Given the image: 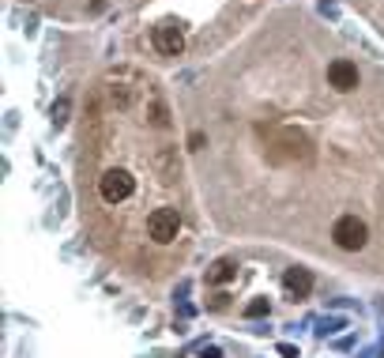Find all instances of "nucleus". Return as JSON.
Instances as JSON below:
<instances>
[{
  "label": "nucleus",
  "instance_id": "obj_7",
  "mask_svg": "<svg viewBox=\"0 0 384 358\" xmlns=\"http://www.w3.org/2000/svg\"><path fill=\"white\" fill-rule=\"evenodd\" d=\"M233 275H238V268H233V260H215V268L208 272L211 283H230Z\"/></svg>",
  "mask_w": 384,
  "mask_h": 358
},
{
  "label": "nucleus",
  "instance_id": "obj_3",
  "mask_svg": "<svg viewBox=\"0 0 384 358\" xmlns=\"http://www.w3.org/2000/svg\"><path fill=\"white\" fill-rule=\"evenodd\" d=\"M365 238H369V231H365V223H362L358 215H339V219H335V226H332V242L339 245V249L358 253L362 245H365Z\"/></svg>",
  "mask_w": 384,
  "mask_h": 358
},
{
  "label": "nucleus",
  "instance_id": "obj_5",
  "mask_svg": "<svg viewBox=\"0 0 384 358\" xmlns=\"http://www.w3.org/2000/svg\"><path fill=\"white\" fill-rule=\"evenodd\" d=\"M328 84H332L335 91H354V87H358V64L346 61V57L332 61V64H328Z\"/></svg>",
  "mask_w": 384,
  "mask_h": 358
},
{
  "label": "nucleus",
  "instance_id": "obj_12",
  "mask_svg": "<svg viewBox=\"0 0 384 358\" xmlns=\"http://www.w3.org/2000/svg\"><path fill=\"white\" fill-rule=\"evenodd\" d=\"M64 114H68V102H57V106H53V117H57V121H64Z\"/></svg>",
  "mask_w": 384,
  "mask_h": 358
},
{
  "label": "nucleus",
  "instance_id": "obj_8",
  "mask_svg": "<svg viewBox=\"0 0 384 358\" xmlns=\"http://www.w3.org/2000/svg\"><path fill=\"white\" fill-rule=\"evenodd\" d=\"M268 309H271V302H268V298H252L249 306H245V317H249V320H256V317H268Z\"/></svg>",
  "mask_w": 384,
  "mask_h": 358
},
{
  "label": "nucleus",
  "instance_id": "obj_2",
  "mask_svg": "<svg viewBox=\"0 0 384 358\" xmlns=\"http://www.w3.org/2000/svg\"><path fill=\"white\" fill-rule=\"evenodd\" d=\"M132 192H136V181L128 170H106L98 178V196L106 204H125V200H132Z\"/></svg>",
  "mask_w": 384,
  "mask_h": 358
},
{
  "label": "nucleus",
  "instance_id": "obj_4",
  "mask_svg": "<svg viewBox=\"0 0 384 358\" xmlns=\"http://www.w3.org/2000/svg\"><path fill=\"white\" fill-rule=\"evenodd\" d=\"M151 42H155V49H158V53H166V57H177V53L185 49V34H181V26H177V23H162V26H155Z\"/></svg>",
  "mask_w": 384,
  "mask_h": 358
},
{
  "label": "nucleus",
  "instance_id": "obj_9",
  "mask_svg": "<svg viewBox=\"0 0 384 358\" xmlns=\"http://www.w3.org/2000/svg\"><path fill=\"white\" fill-rule=\"evenodd\" d=\"M189 148H192V151L203 148V132H192V136H189Z\"/></svg>",
  "mask_w": 384,
  "mask_h": 358
},
{
  "label": "nucleus",
  "instance_id": "obj_6",
  "mask_svg": "<svg viewBox=\"0 0 384 358\" xmlns=\"http://www.w3.org/2000/svg\"><path fill=\"white\" fill-rule=\"evenodd\" d=\"M283 287L290 298H309V290H313V275H309V268H286L283 275Z\"/></svg>",
  "mask_w": 384,
  "mask_h": 358
},
{
  "label": "nucleus",
  "instance_id": "obj_11",
  "mask_svg": "<svg viewBox=\"0 0 384 358\" xmlns=\"http://www.w3.org/2000/svg\"><path fill=\"white\" fill-rule=\"evenodd\" d=\"M200 358H222L219 347H200Z\"/></svg>",
  "mask_w": 384,
  "mask_h": 358
},
{
  "label": "nucleus",
  "instance_id": "obj_1",
  "mask_svg": "<svg viewBox=\"0 0 384 358\" xmlns=\"http://www.w3.org/2000/svg\"><path fill=\"white\" fill-rule=\"evenodd\" d=\"M177 234H181V211L177 208H155L147 215V238L151 242L170 245V242H177Z\"/></svg>",
  "mask_w": 384,
  "mask_h": 358
},
{
  "label": "nucleus",
  "instance_id": "obj_10",
  "mask_svg": "<svg viewBox=\"0 0 384 358\" xmlns=\"http://www.w3.org/2000/svg\"><path fill=\"white\" fill-rule=\"evenodd\" d=\"M279 355H283V358H298V347H290V343H279Z\"/></svg>",
  "mask_w": 384,
  "mask_h": 358
}]
</instances>
